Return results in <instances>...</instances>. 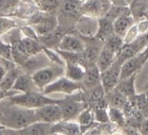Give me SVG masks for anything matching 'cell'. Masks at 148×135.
Wrapping results in <instances>:
<instances>
[{"label":"cell","instance_id":"33","mask_svg":"<svg viewBox=\"0 0 148 135\" xmlns=\"http://www.w3.org/2000/svg\"><path fill=\"white\" fill-rule=\"evenodd\" d=\"M12 25V23L9 20H6L5 19H0V32L2 31L10 28Z\"/></svg>","mask_w":148,"mask_h":135},{"label":"cell","instance_id":"2","mask_svg":"<svg viewBox=\"0 0 148 135\" xmlns=\"http://www.w3.org/2000/svg\"><path fill=\"white\" fill-rule=\"evenodd\" d=\"M11 103L27 109H38L49 104H60L62 99H55L48 98L46 95L38 92H29L24 93H17L7 99Z\"/></svg>","mask_w":148,"mask_h":135},{"label":"cell","instance_id":"18","mask_svg":"<svg viewBox=\"0 0 148 135\" xmlns=\"http://www.w3.org/2000/svg\"><path fill=\"white\" fill-rule=\"evenodd\" d=\"M136 75L137 74H133L126 79H120L114 89L118 91L119 93H121L122 95H124L125 97H126L127 99L133 97L136 94L135 85H134Z\"/></svg>","mask_w":148,"mask_h":135},{"label":"cell","instance_id":"9","mask_svg":"<svg viewBox=\"0 0 148 135\" xmlns=\"http://www.w3.org/2000/svg\"><path fill=\"white\" fill-rule=\"evenodd\" d=\"M58 50L64 52L82 53L86 47V43L79 38L71 34L64 35L58 44Z\"/></svg>","mask_w":148,"mask_h":135},{"label":"cell","instance_id":"22","mask_svg":"<svg viewBox=\"0 0 148 135\" xmlns=\"http://www.w3.org/2000/svg\"><path fill=\"white\" fill-rule=\"evenodd\" d=\"M18 75H19L18 71L15 67L7 71L3 76V78L1 79V80H0V90L5 92L12 91V88Z\"/></svg>","mask_w":148,"mask_h":135},{"label":"cell","instance_id":"23","mask_svg":"<svg viewBox=\"0 0 148 135\" xmlns=\"http://www.w3.org/2000/svg\"><path fill=\"white\" fill-rule=\"evenodd\" d=\"M106 95L109 96V98L106 99V101H107V104L109 105V106L114 107L117 109H120V110H123V108L125 107V106L128 100V99L126 97H125L124 95L119 93L115 89L112 90V92L106 93Z\"/></svg>","mask_w":148,"mask_h":135},{"label":"cell","instance_id":"27","mask_svg":"<svg viewBox=\"0 0 148 135\" xmlns=\"http://www.w3.org/2000/svg\"><path fill=\"white\" fill-rule=\"evenodd\" d=\"M80 0H64L62 5V11L68 15H76L81 11Z\"/></svg>","mask_w":148,"mask_h":135},{"label":"cell","instance_id":"7","mask_svg":"<svg viewBox=\"0 0 148 135\" xmlns=\"http://www.w3.org/2000/svg\"><path fill=\"white\" fill-rule=\"evenodd\" d=\"M121 64L118 61H114V63L109 67L108 69L101 73L100 79L101 85L104 88V91L106 93L114 90L116 86L118 85L120 79V69Z\"/></svg>","mask_w":148,"mask_h":135},{"label":"cell","instance_id":"36","mask_svg":"<svg viewBox=\"0 0 148 135\" xmlns=\"http://www.w3.org/2000/svg\"><path fill=\"white\" fill-rule=\"evenodd\" d=\"M141 132L144 135H148V118L144 119L141 125Z\"/></svg>","mask_w":148,"mask_h":135},{"label":"cell","instance_id":"38","mask_svg":"<svg viewBox=\"0 0 148 135\" xmlns=\"http://www.w3.org/2000/svg\"><path fill=\"white\" fill-rule=\"evenodd\" d=\"M3 135H19L18 132L17 130H13V129H10V128H5Z\"/></svg>","mask_w":148,"mask_h":135},{"label":"cell","instance_id":"25","mask_svg":"<svg viewBox=\"0 0 148 135\" xmlns=\"http://www.w3.org/2000/svg\"><path fill=\"white\" fill-rule=\"evenodd\" d=\"M23 48L25 50V52L27 57H31L33 55L38 54L43 47L40 45V44L34 38H26L21 40Z\"/></svg>","mask_w":148,"mask_h":135},{"label":"cell","instance_id":"12","mask_svg":"<svg viewBox=\"0 0 148 135\" xmlns=\"http://www.w3.org/2000/svg\"><path fill=\"white\" fill-rule=\"evenodd\" d=\"M115 59H116V53H114L112 50H110L107 46H106L103 44V46L99 51L95 64L97 65L100 73H103L114 63Z\"/></svg>","mask_w":148,"mask_h":135},{"label":"cell","instance_id":"42","mask_svg":"<svg viewBox=\"0 0 148 135\" xmlns=\"http://www.w3.org/2000/svg\"><path fill=\"white\" fill-rule=\"evenodd\" d=\"M5 128H6V127H5L3 125H0V135H3V133H4Z\"/></svg>","mask_w":148,"mask_h":135},{"label":"cell","instance_id":"24","mask_svg":"<svg viewBox=\"0 0 148 135\" xmlns=\"http://www.w3.org/2000/svg\"><path fill=\"white\" fill-rule=\"evenodd\" d=\"M93 112L90 108H86L85 110H83L77 118V122L80 125L83 133H85L86 129L91 127V125L93 124Z\"/></svg>","mask_w":148,"mask_h":135},{"label":"cell","instance_id":"29","mask_svg":"<svg viewBox=\"0 0 148 135\" xmlns=\"http://www.w3.org/2000/svg\"><path fill=\"white\" fill-rule=\"evenodd\" d=\"M107 112L110 121L113 122L119 126H123L125 125V114L122 110L109 106Z\"/></svg>","mask_w":148,"mask_h":135},{"label":"cell","instance_id":"20","mask_svg":"<svg viewBox=\"0 0 148 135\" xmlns=\"http://www.w3.org/2000/svg\"><path fill=\"white\" fill-rule=\"evenodd\" d=\"M33 86H35V85L31 77L27 75H18L12 90L17 92L18 93L35 92L33 90Z\"/></svg>","mask_w":148,"mask_h":135},{"label":"cell","instance_id":"6","mask_svg":"<svg viewBox=\"0 0 148 135\" xmlns=\"http://www.w3.org/2000/svg\"><path fill=\"white\" fill-rule=\"evenodd\" d=\"M37 122L56 124L63 120L62 112L58 104H49L35 109Z\"/></svg>","mask_w":148,"mask_h":135},{"label":"cell","instance_id":"39","mask_svg":"<svg viewBox=\"0 0 148 135\" xmlns=\"http://www.w3.org/2000/svg\"><path fill=\"white\" fill-rule=\"evenodd\" d=\"M13 0H0V10H2L8 6L11 3H12Z\"/></svg>","mask_w":148,"mask_h":135},{"label":"cell","instance_id":"11","mask_svg":"<svg viewBox=\"0 0 148 135\" xmlns=\"http://www.w3.org/2000/svg\"><path fill=\"white\" fill-rule=\"evenodd\" d=\"M52 132H58L61 135H83L82 129L78 122L64 120L53 124Z\"/></svg>","mask_w":148,"mask_h":135},{"label":"cell","instance_id":"8","mask_svg":"<svg viewBox=\"0 0 148 135\" xmlns=\"http://www.w3.org/2000/svg\"><path fill=\"white\" fill-rule=\"evenodd\" d=\"M111 5L109 0H86L81 10L88 17H99V19L106 14Z\"/></svg>","mask_w":148,"mask_h":135},{"label":"cell","instance_id":"45","mask_svg":"<svg viewBox=\"0 0 148 135\" xmlns=\"http://www.w3.org/2000/svg\"><path fill=\"white\" fill-rule=\"evenodd\" d=\"M126 2H127L128 5H130L133 2V0H126Z\"/></svg>","mask_w":148,"mask_h":135},{"label":"cell","instance_id":"17","mask_svg":"<svg viewBox=\"0 0 148 135\" xmlns=\"http://www.w3.org/2000/svg\"><path fill=\"white\" fill-rule=\"evenodd\" d=\"M85 75V67L80 64L66 63L64 68V76L71 81L80 83Z\"/></svg>","mask_w":148,"mask_h":135},{"label":"cell","instance_id":"43","mask_svg":"<svg viewBox=\"0 0 148 135\" xmlns=\"http://www.w3.org/2000/svg\"><path fill=\"white\" fill-rule=\"evenodd\" d=\"M2 121H3V115L1 111H0V125H2Z\"/></svg>","mask_w":148,"mask_h":135},{"label":"cell","instance_id":"3","mask_svg":"<svg viewBox=\"0 0 148 135\" xmlns=\"http://www.w3.org/2000/svg\"><path fill=\"white\" fill-rule=\"evenodd\" d=\"M64 75V66L58 64L52 65H46L38 71L34 72L32 75V79L35 86L40 90L44 89L46 86L55 81L57 79Z\"/></svg>","mask_w":148,"mask_h":135},{"label":"cell","instance_id":"19","mask_svg":"<svg viewBox=\"0 0 148 135\" xmlns=\"http://www.w3.org/2000/svg\"><path fill=\"white\" fill-rule=\"evenodd\" d=\"M58 28V19L54 16L42 19L36 25V31L40 36H45Z\"/></svg>","mask_w":148,"mask_h":135},{"label":"cell","instance_id":"13","mask_svg":"<svg viewBox=\"0 0 148 135\" xmlns=\"http://www.w3.org/2000/svg\"><path fill=\"white\" fill-rule=\"evenodd\" d=\"M100 74L101 73L95 64L85 66V75L82 81L84 86L90 89L101 84Z\"/></svg>","mask_w":148,"mask_h":135},{"label":"cell","instance_id":"1","mask_svg":"<svg viewBox=\"0 0 148 135\" xmlns=\"http://www.w3.org/2000/svg\"><path fill=\"white\" fill-rule=\"evenodd\" d=\"M6 101L8 105H4L2 100L0 101V111L3 115L2 125L5 127L18 131L37 122L35 110L18 106L8 99Z\"/></svg>","mask_w":148,"mask_h":135},{"label":"cell","instance_id":"44","mask_svg":"<svg viewBox=\"0 0 148 135\" xmlns=\"http://www.w3.org/2000/svg\"><path fill=\"white\" fill-rule=\"evenodd\" d=\"M144 93H145V98H146V100L148 101V89L145 90V92Z\"/></svg>","mask_w":148,"mask_h":135},{"label":"cell","instance_id":"15","mask_svg":"<svg viewBox=\"0 0 148 135\" xmlns=\"http://www.w3.org/2000/svg\"><path fill=\"white\" fill-rule=\"evenodd\" d=\"M114 33L112 22L106 17L99 18L98 20V29L95 38L101 42H105Z\"/></svg>","mask_w":148,"mask_h":135},{"label":"cell","instance_id":"46","mask_svg":"<svg viewBox=\"0 0 148 135\" xmlns=\"http://www.w3.org/2000/svg\"><path fill=\"white\" fill-rule=\"evenodd\" d=\"M51 135H61V134H59V133H58V132H52Z\"/></svg>","mask_w":148,"mask_h":135},{"label":"cell","instance_id":"4","mask_svg":"<svg viewBox=\"0 0 148 135\" xmlns=\"http://www.w3.org/2000/svg\"><path fill=\"white\" fill-rule=\"evenodd\" d=\"M81 88L82 86L80 83L71 81L64 75L42 89V93L44 95L52 93H64L67 95H72L78 91H81Z\"/></svg>","mask_w":148,"mask_h":135},{"label":"cell","instance_id":"16","mask_svg":"<svg viewBox=\"0 0 148 135\" xmlns=\"http://www.w3.org/2000/svg\"><path fill=\"white\" fill-rule=\"evenodd\" d=\"M134 21L135 20L132 15H125L116 19L112 22L114 33L124 38L128 31L134 25Z\"/></svg>","mask_w":148,"mask_h":135},{"label":"cell","instance_id":"14","mask_svg":"<svg viewBox=\"0 0 148 135\" xmlns=\"http://www.w3.org/2000/svg\"><path fill=\"white\" fill-rule=\"evenodd\" d=\"M52 124L35 122L18 132L19 135H51L52 133Z\"/></svg>","mask_w":148,"mask_h":135},{"label":"cell","instance_id":"31","mask_svg":"<svg viewBox=\"0 0 148 135\" xmlns=\"http://www.w3.org/2000/svg\"><path fill=\"white\" fill-rule=\"evenodd\" d=\"M39 5L45 12H53L60 5L59 0H39Z\"/></svg>","mask_w":148,"mask_h":135},{"label":"cell","instance_id":"34","mask_svg":"<svg viewBox=\"0 0 148 135\" xmlns=\"http://www.w3.org/2000/svg\"><path fill=\"white\" fill-rule=\"evenodd\" d=\"M18 93L15 92V91H9V92H5V91H2L0 90V101L3 100L5 98H8V97H11L14 94H17Z\"/></svg>","mask_w":148,"mask_h":135},{"label":"cell","instance_id":"26","mask_svg":"<svg viewBox=\"0 0 148 135\" xmlns=\"http://www.w3.org/2000/svg\"><path fill=\"white\" fill-rule=\"evenodd\" d=\"M125 15H131V10L129 6H121V5H111L110 9L104 16L113 22L116 19L125 16Z\"/></svg>","mask_w":148,"mask_h":135},{"label":"cell","instance_id":"47","mask_svg":"<svg viewBox=\"0 0 148 135\" xmlns=\"http://www.w3.org/2000/svg\"><path fill=\"white\" fill-rule=\"evenodd\" d=\"M147 89H148V83H147V84L145 85V91L147 90Z\"/></svg>","mask_w":148,"mask_h":135},{"label":"cell","instance_id":"41","mask_svg":"<svg viewBox=\"0 0 148 135\" xmlns=\"http://www.w3.org/2000/svg\"><path fill=\"white\" fill-rule=\"evenodd\" d=\"M127 133H128V135H139V134L138 133V132H137L135 129H133V128H130V129H128Z\"/></svg>","mask_w":148,"mask_h":135},{"label":"cell","instance_id":"37","mask_svg":"<svg viewBox=\"0 0 148 135\" xmlns=\"http://www.w3.org/2000/svg\"><path fill=\"white\" fill-rule=\"evenodd\" d=\"M141 54V58H142V61L145 64L147 60H148V43L145 45V47L144 48V50L140 52Z\"/></svg>","mask_w":148,"mask_h":135},{"label":"cell","instance_id":"32","mask_svg":"<svg viewBox=\"0 0 148 135\" xmlns=\"http://www.w3.org/2000/svg\"><path fill=\"white\" fill-rule=\"evenodd\" d=\"M94 120L99 123H108L109 117L107 112V108H95L93 112Z\"/></svg>","mask_w":148,"mask_h":135},{"label":"cell","instance_id":"35","mask_svg":"<svg viewBox=\"0 0 148 135\" xmlns=\"http://www.w3.org/2000/svg\"><path fill=\"white\" fill-rule=\"evenodd\" d=\"M112 5H121V6H129L126 0H109Z\"/></svg>","mask_w":148,"mask_h":135},{"label":"cell","instance_id":"5","mask_svg":"<svg viewBox=\"0 0 148 135\" xmlns=\"http://www.w3.org/2000/svg\"><path fill=\"white\" fill-rule=\"evenodd\" d=\"M82 100V98H70L62 99L61 103L58 105L62 112L63 120L72 121V119L78 118L79 113L86 109L85 103Z\"/></svg>","mask_w":148,"mask_h":135},{"label":"cell","instance_id":"28","mask_svg":"<svg viewBox=\"0 0 148 135\" xmlns=\"http://www.w3.org/2000/svg\"><path fill=\"white\" fill-rule=\"evenodd\" d=\"M124 38L117 34H113L112 37H110L107 40L104 42V45L107 46L110 50H112L114 53H116V56L124 45Z\"/></svg>","mask_w":148,"mask_h":135},{"label":"cell","instance_id":"40","mask_svg":"<svg viewBox=\"0 0 148 135\" xmlns=\"http://www.w3.org/2000/svg\"><path fill=\"white\" fill-rule=\"evenodd\" d=\"M83 135H99V132L95 129H90L89 131L86 132V133H83Z\"/></svg>","mask_w":148,"mask_h":135},{"label":"cell","instance_id":"30","mask_svg":"<svg viewBox=\"0 0 148 135\" xmlns=\"http://www.w3.org/2000/svg\"><path fill=\"white\" fill-rule=\"evenodd\" d=\"M105 96H106V93H105L104 88L101 84L89 89L88 99H89L90 102H92L93 104H96L99 100L103 99L105 98Z\"/></svg>","mask_w":148,"mask_h":135},{"label":"cell","instance_id":"10","mask_svg":"<svg viewBox=\"0 0 148 135\" xmlns=\"http://www.w3.org/2000/svg\"><path fill=\"white\" fill-rule=\"evenodd\" d=\"M143 65H144V63L142 61L140 52L138 53L137 55L133 56L132 58L125 60L121 65L120 79H126L133 74H137Z\"/></svg>","mask_w":148,"mask_h":135},{"label":"cell","instance_id":"48","mask_svg":"<svg viewBox=\"0 0 148 135\" xmlns=\"http://www.w3.org/2000/svg\"><path fill=\"white\" fill-rule=\"evenodd\" d=\"M80 1H86V0H80Z\"/></svg>","mask_w":148,"mask_h":135},{"label":"cell","instance_id":"21","mask_svg":"<svg viewBox=\"0 0 148 135\" xmlns=\"http://www.w3.org/2000/svg\"><path fill=\"white\" fill-rule=\"evenodd\" d=\"M128 100L144 119L148 118V101L145 93L135 94L133 97L128 99Z\"/></svg>","mask_w":148,"mask_h":135}]
</instances>
